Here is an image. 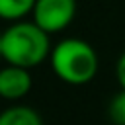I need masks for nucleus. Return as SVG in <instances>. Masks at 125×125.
Instances as JSON below:
<instances>
[{"instance_id": "nucleus-6", "label": "nucleus", "mask_w": 125, "mask_h": 125, "mask_svg": "<svg viewBox=\"0 0 125 125\" xmlns=\"http://www.w3.org/2000/svg\"><path fill=\"white\" fill-rule=\"evenodd\" d=\"M37 0H0V18L8 21H21L33 12Z\"/></svg>"}, {"instance_id": "nucleus-9", "label": "nucleus", "mask_w": 125, "mask_h": 125, "mask_svg": "<svg viewBox=\"0 0 125 125\" xmlns=\"http://www.w3.org/2000/svg\"><path fill=\"white\" fill-rule=\"evenodd\" d=\"M0 59H2V33H0Z\"/></svg>"}, {"instance_id": "nucleus-2", "label": "nucleus", "mask_w": 125, "mask_h": 125, "mask_svg": "<svg viewBox=\"0 0 125 125\" xmlns=\"http://www.w3.org/2000/svg\"><path fill=\"white\" fill-rule=\"evenodd\" d=\"M49 61L57 78L70 86H84L98 74V55L84 39L68 37L59 41L51 49Z\"/></svg>"}, {"instance_id": "nucleus-3", "label": "nucleus", "mask_w": 125, "mask_h": 125, "mask_svg": "<svg viewBox=\"0 0 125 125\" xmlns=\"http://www.w3.org/2000/svg\"><path fill=\"white\" fill-rule=\"evenodd\" d=\"M31 16L43 31L59 33L72 23L76 16V0H37Z\"/></svg>"}, {"instance_id": "nucleus-7", "label": "nucleus", "mask_w": 125, "mask_h": 125, "mask_svg": "<svg viewBox=\"0 0 125 125\" xmlns=\"http://www.w3.org/2000/svg\"><path fill=\"white\" fill-rule=\"evenodd\" d=\"M107 115L113 125H125V90H119L111 98L107 105Z\"/></svg>"}, {"instance_id": "nucleus-5", "label": "nucleus", "mask_w": 125, "mask_h": 125, "mask_svg": "<svg viewBox=\"0 0 125 125\" xmlns=\"http://www.w3.org/2000/svg\"><path fill=\"white\" fill-rule=\"evenodd\" d=\"M0 125H43V119L29 105H12L0 113Z\"/></svg>"}, {"instance_id": "nucleus-4", "label": "nucleus", "mask_w": 125, "mask_h": 125, "mask_svg": "<svg viewBox=\"0 0 125 125\" xmlns=\"http://www.w3.org/2000/svg\"><path fill=\"white\" fill-rule=\"evenodd\" d=\"M31 74L29 68L6 64L0 68V98L4 100H21L31 90Z\"/></svg>"}, {"instance_id": "nucleus-1", "label": "nucleus", "mask_w": 125, "mask_h": 125, "mask_svg": "<svg viewBox=\"0 0 125 125\" xmlns=\"http://www.w3.org/2000/svg\"><path fill=\"white\" fill-rule=\"evenodd\" d=\"M49 33L35 21H14L2 31V59L8 64L35 68L51 55Z\"/></svg>"}, {"instance_id": "nucleus-8", "label": "nucleus", "mask_w": 125, "mask_h": 125, "mask_svg": "<svg viewBox=\"0 0 125 125\" xmlns=\"http://www.w3.org/2000/svg\"><path fill=\"white\" fill-rule=\"evenodd\" d=\"M115 76H117V82H119L121 90H125V53L117 59V64H115Z\"/></svg>"}]
</instances>
